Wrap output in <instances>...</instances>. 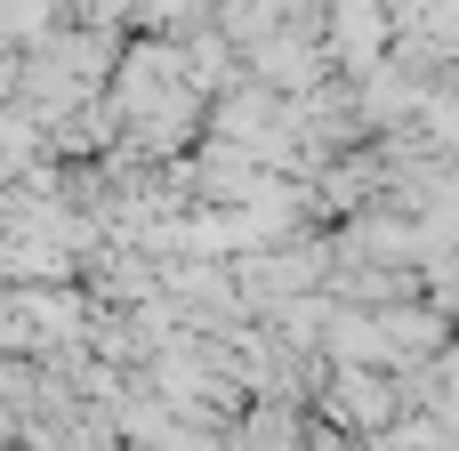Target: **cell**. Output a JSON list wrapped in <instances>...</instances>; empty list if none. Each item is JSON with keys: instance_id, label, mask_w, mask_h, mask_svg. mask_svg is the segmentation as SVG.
<instances>
[{"instance_id": "obj_1", "label": "cell", "mask_w": 459, "mask_h": 451, "mask_svg": "<svg viewBox=\"0 0 459 451\" xmlns=\"http://www.w3.org/2000/svg\"><path fill=\"white\" fill-rule=\"evenodd\" d=\"M331 403L347 412V428H387V420H395V395H387V387H379V379H371L363 363H355V371H347V379L331 387Z\"/></svg>"}]
</instances>
